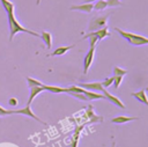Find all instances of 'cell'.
<instances>
[{"label": "cell", "mask_w": 148, "mask_h": 147, "mask_svg": "<svg viewBox=\"0 0 148 147\" xmlns=\"http://www.w3.org/2000/svg\"><path fill=\"white\" fill-rule=\"evenodd\" d=\"M16 103H17V102H16V98H10V100H9V104H10V105H16Z\"/></svg>", "instance_id": "83f0119b"}, {"label": "cell", "mask_w": 148, "mask_h": 147, "mask_svg": "<svg viewBox=\"0 0 148 147\" xmlns=\"http://www.w3.org/2000/svg\"><path fill=\"white\" fill-rule=\"evenodd\" d=\"M13 111L12 110H6L5 108L0 106V116H8V115H12Z\"/></svg>", "instance_id": "4316f807"}, {"label": "cell", "mask_w": 148, "mask_h": 147, "mask_svg": "<svg viewBox=\"0 0 148 147\" xmlns=\"http://www.w3.org/2000/svg\"><path fill=\"white\" fill-rule=\"evenodd\" d=\"M74 45H68V46H59V47H57L52 53H51V56H64L67 51H69L72 47H73Z\"/></svg>", "instance_id": "2e32d148"}, {"label": "cell", "mask_w": 148, "mask_h": 147, "mask_svg": "<svg viewBox=\"0 0 148 147\" xmlns=\"http://www.w3.org/2000/svg\"><path fill=\"white\" fill-rule=\"evenodd\" d=\"M109 35H110V31H109L108 27H103V28H101V29H98V30H95V31H91V32L87 34L86 36L82 37V39H87L88 37L94 36V37L97 38V41H102V39H104L105 37H108Z\"/></svg>", "instance_id": "5b68a950"}, {"label": "cell", "mask_w": 148, "mask_h": 147, "mask_svg": "<svg viewBox=\"0 0 148 147\" xmlns=\"http://www.w3.org/2000/svg\"><path fill=\"white\" fill-rule=\"evenodd\" d=\"M83 94H84V96L88 98V101H92V100H106L103 94H98V93H95V91L84 90Z\"/></svg>", "instance_id": "7c38bea8"}, {"label": "cell", "mask_w": 148, "mask_h": 147, "mask_svg": "<svg viewBox=\"0 0 148 147\" xmlns=\"http://www.w3.org/2000/svg\"><path fill=\"white\" fill-rule=\"evenodd\" d=\"M125 74H127V71H126V69L120 68V67H118V66H114V67H113V76H118V75L124 76Z\"/></svg>", "instance_id": "7402d4cb"}, {"label": "cell", "mask_w": 148, "mask_h": 147, "mask_svg": "<svg viewBox=\"0 0 148 147\" xmlns=\"http://www.w3.org/2000/svg\"><path fill=\"white\" fill-rule=\"evenodd\" d=\"M123 78H124V76H120V75L113 76V87H114L116 89L120 86V83H121V81H123Z\"/></svg>", "instance_id": "484cf974"}, {"label": "cell", "mask_w": 148, "mask_h": 147, "mask_svg": "<svg viewBox=\"0 0 148 147\" xmlns=\"http://www.w3.org/2000/svg\"><path fill=\"white\" fill-rule=\"evenodd\" d=\"M80 87L90 91H102L104 89L102 82H84V83H80Z\"/></svg>", "instance_id": "52a82bcc"}, {"label": "cell", "mask_w": 148, "mask_h": 147, "mask_svg": "<svg viewBox=\"0 0 148 147\" xmlns=\"http://www.w3.org/2000/svg\"><path fill=\"white\" fill-rule=\"evenodd\" d=\"M92 2H84L83 5H76V6H71V10H79L83 13H91L92 12Z\"/></svg>", "instance_id": "9c48e42d"}, {"label": "cell", "mask_w": 148, "mask_h": 147, "mask_svg": "<svg viewBox=\"0 0 148 147\" xmlns=\"http://www.w3.org/2000/svg\"><path fill=\"white\" fill-rule=\"evenodd\" d=\"M106 1V6L108 7H118L121 5L120 0H105Z\"/></svg>", "instance_id": "d4e9b609"}, {"label": "cell", "mask_w": 148, "mask_h": 147, "mask_svg": "<svg viewBox=\"0 0 148 147\" xmlns=\"http://www.w3.org/2000/svg\"><path fill=\"white\" fill-rule=\"evenodd\" d=\"M111 84H113V75H112V76H110V78H106V79L102 82L103 88H108V87H110Z\"/></svg>", "instance_id": "cb8c5ba5"}, {"label": "cell", "mask_w": 148, "mask_h": 147, "mask_svg": "<svg viewBox=\"0 0 148 147\" xmlns=\"http://www.w3.org/2000/svg\"><path fill=\"white\" fill-rule=\"evenodd\" d=\"M94 1H96V0H84L86 3H87V2H94Z\"/></svg>", "instance_id": "f1b7e54d"}, {"label": "cell", "mask_w": 148, "mask_h": 147, "mask_svg": "<svg viewBox=\"0 0 148 147\" xmlns=\"http://www.w3.org/2000/svg\"><path fill=\"white\" fill-rule=\"evenodd\" d=\"M95 50H96V46H90L89 51L87 52V54L84 56V59H83V73L87 74L90 66L92 65V61H94V56H95Z\"/></svg>", "instance_id": "277c9868"}, {"label": "cell", "mask_w": 148, "mask_h": 147, "mask_svg": "<svg viewBox=\"0 0 148 147\" xmlns=\"http://www.w3.org/2000/svg\"><path fill=\"white\" fill-rule=\"evenodd\" d=\"M13 111V113H18V115H24V116H28V117H31V118H34L35 120H37V122H40L42 124H45L43 120H40L34 112H32V110H31V108H30V105H25L23 109H20V110H12Z\"/></svg>", "instance_id": "8992f818"}, {"label": "cell", "mask_w": 148, "mask_h": 147, "mask_svg": "<svg viewBox=\"0 0 148 147\" xmlns=\"http://www.w3.org/2000/svg\"><path fill=\"white\" fill-rule=\"evenodd\" d=\"M111 147H116V142H114V141L112 142V146H111Z\"/></svg>", "instance_id": "f546056e"}, {"label": "cell", "mask_w": 148, "mask_h": 147, "mask_svg": "<svg viewBox=\"0 0 148 147\" xmlns=\"http://www.w3.org/2000/svg\"><path fill=\"white\" fill-rule=\"evenodd\" d=\"M138 117H126V116H118V117H114L111 119V123L113 124H124V123H127V122H131V120H136Z\"/></svg>", "instance_id": "4fadbf2b"}, {"label": "cell", "mask_w": 148, "mask_h": 147, "mask_svg": "<svg viewBox=\"0 0 148 147\" xmlns=\"http://www.w3.org/2000/svg\"><path fill=\"white\" fill-rule=\"evenodd\" d=\"M39 3H40V0H37L36 1V5H39Z\"/></svg>", "instance_id": "4dcf8cb0"}, {"label": "cell", "mask_w": 148, "mask_h": 147, "mask_svg": "<svg viewBox=\"0 0 148 147\" xmlns=\"http://www.w3.org/2000/svg\"><path fill=\"white\" fill-rule=\"evenodd\" d=\"M102 93H103V95L105 96V98L106 100H109L111 103H113V104H116L117 106H119V108H121V109H125V104L118 98V97H116V96H113L112 94H110L105 88L102 90Z\"/></svg>", "instance_id": "ba28073f"}, {"label": "cell", "mask_w": 148, "mask_h": 147, "mask_svg": "<svg viewBox=\"0 0 148 147\" xmlns=\"http://www.w3.org/2000/svg\"><path fill=\"white\" fill-rule=\"evenodd\" d=\"M106 1L105 0H96L95 5L92 6V9L95 10H104L106 8Z\"/></svg>", "instance_id": "d6986e66"}, {"label": "cell", "mask_w": 148, "mask_h": 147, "mask_svg": "<svg viewBox=\"0 0 148 147\" xmlns=\"http://www.w3.org/2000/svg\"><path fill=\"white\" fill-rule=\"evenodd\" d=\"M81 128H83V125L80 126V127H77V128L75 130V132H74V137H73V142H72L71 147H77V142H79V138H80V131H81Z\"/></svg>", "instance_id": "44dd1931"}, {"label": "cell", "mask_w": 148, "mask_h": 147, "mask_svg": "<svg viewBox=\"0 0 148 147\" xmlns=\"http://www.w3.org/2000/svg\"><path fill=\"white\" fill-rule=\"evenodd\" d=\"M27 82H28V87L29 88H32V87H43V84H44L40 81H38L36 79H32V78H27Z\"/></svg>", "instance_id": "ffe728a7"}, {"label": "cell", "mask_w": 148, "mask_h": 147, "mask_svg": "<svg viewBox=\"0 0 148 147\" xmlns=\"http://www.w3.org/2000/svg\"><path fill=\"white\" fill-rule=\"evenodd\" d=\"M132 96L134 98H136L139 102H142L143 104L148 105V100H147V95H146V89H141L136 93H132Z\"/></svg>", "instance_id": "30bf717a"}, {"label": "cell", "mask_w": 148, "mask_h": 147, "mask_svg": "<svg viewBox=\"0 0 148 147\" xmlns=\"http://www.w3.org/2000/svg\"><path fill=\"white\" fill-rule=\"evenodd\" d=\"M43 90H44L43 87H32V88H30V95H29V100H28V105H30L31 102L34 101V98L37 95H39Z\"/></svg>", "instance_id": "5bb4252c"}, {"label": "cell", "mask_w": 148, "mask_h": 147, "mask_svg": "<svg viewBox=\"0 0 148 147\" xmlns=\"http://www.w3.org/2000/svg\"><path fill=\"white\" fill-rule=\"evenodd\" d=\"M108 16L109 15H104V16H97L95 19H92L90 22H89V27L88 29L91 31H95V30H98L103 27H106V22H108Z\"/></svg>", "instance_id": "3957f363"}, {"label": "cell", "mask_w": 148, "mask_h": 147, "mask_svg": "<svg viewBox=\"0 0 148 147\" xmlns=\"http://www.w3.org/2000/svg\"><path fill=\"white\" fill-rule=\"evenodd\" d=\"M43 89L49 90L50 93H53V94L67 93V88H61V87H56V86H45V84H43Z\"/></svg>", "instance_id": "9a60e30c"}, {"label": "cell", "mask_w": 148, "mask_h": 147, "mask_svg": "<svg viewBox=\"0 0 148 147\" xmlns=\"http://www.w3.org/2000/svg\"><path fill=\"white\" fill-rule=\"evenodd\" d=\"M114 30H116L123 38H125L130 44H132V45L140 46V45H146V44H148V38L145 37V36L136 35V34H133V32H127V31L120 30L119 28H114Z\"/></svg>", "instance_id": "7a4b0ae2"}, {"label": "cell", "mask_w": 148, "mask_h": 147, "mask_svg": "<svg viewBox=\"0 0 148 147\" xmlns=\"http://www.w3.org/2000/svg\"><path fill=\"white\" fill-rule=\"evenodd\" d=\"M7 19H8V27H9V41H13L14 36L16 34H18V32H25V34H29L31 36L39 37V34H37V32H35L32 30H29V29L24 28L22 24L18 23V21L15 17L14 10L7 13Z\"/></svg>", "instance_id": "6da1fadb"}, {"label": "cell", "mask_w": 148, "mask_h": 147, "mask_svg": "<svg viewBox=\"0 0 148 147\" xmlns=\"http://www.w3.org/2000/svg\"><path fill=\"white\" fill-rule=\"evenodd\" d=\"M67 94H69L71 96L77 98V100H81V101H88V98L84 96V94H81V93H72V91H68Z\"/></svg>", "instance_id": "603a6c76"}, {"label": "cell", "mask_w": 148, "mask_h": 147, "mask_svg": "<svg viewBox=\"0 0 148 147\" xmlns=\"http://www.w3.org/2000/svg\"><path fill=\"white\" fill-rule=\"evenodd\" d=\"M0 2H1L3 9L6 10V13L13 12V10L15 9V6H14V3H13L10 0H0Z\"/></svg>", "instance_id": "ac0fdd59"}, {"label": "cell", "mask_w": 148, "mask_h": 147, "mask_svg": "<svg viewBox=\"0 0 148 147\" xmlns=\"http://www.w3.org/2000/svg\"><path fill=\"white\" fill-rule=\"evenodd\" d=\"M87 116L89 117V119H90L91 122H102V120H103V117H97V116H95V113H94V108H92L91 105H89L88 109H87Z\"/></svg>", "instance_id": "e0dca14e"}, {"label": "cell", "mask_w": 148, "mask_h": 147, "mask_svg": "<svg viewBox=\"0 0 148 147\" xmlns=\"http://www.w3.org/2000/svg\"><path fill=\"white\" fill-rule=\"evenodd\" d=\"M39 37L43 39L46 49H51V46H52V35L49 31H42Z\"/></svg>", "instance_id": "8fae6325"}]
</instances>
